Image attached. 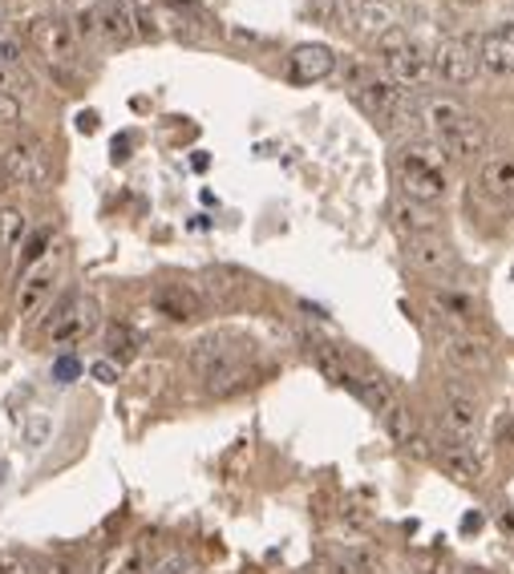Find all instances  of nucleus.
Returning <instances> with one entry per match:
<instances>
[{"instance_id": "9d476101", "label": "nucleus", "mask_w": 514, "mask_h": 574, "mask_svg": "<svg viewBox=\"0 0 514 574\" xmlns=\"http://www.w3.org/2000/svg\"><path fill=\"white\" fill-rule=\"evenodd\" d=\"M429 457H434L442 469H446L454 482H478L482 477V457L474 453V445L469 442H458V437H437L434 442V449H429Z\"/></svg>"}, {"instance_id": "bb28decb", "label": "nucleus", "mask_w": 514, "mask_h": 574, "mask_svg": "<svg viewBox=\"0 0 514 574\" xmlns=\"http://www.w3.org/2000/svg\"><path fill=\"white\" fill-rule=\"evenodd\" d=\"M17 122H21V98L0 93V130H12Z\"/></svg>"}, {"instance_id": "2eb2a0df", "label": "nucleus", "mask_w": 514, "mask_h": 574, "mask_svg": "<svg viewBox=\"0 0 514 574\" xmlns=\"http://www.w3.org/2000/svg\"><path fill=\"white\" fill-rule=\"evenodd\" d=\"M409 259H414V267H422L425 276H437V279L458 276V255L449 251L437 235H429V239H409Z\"/></svg>"}, {"instance_id": "f3484780", "label": "nucleus", "mask_w": 514, "mask_h": 574, "mask_svg": "<svg viewBox=\"0 0 514 574\" xmlns=\"http://www.w3.org/2000/svg\"><path fill=\"white\" fill-rule=\"evenodd\" d=\"M93 21H98V37H106L110 44H126L135 41V12L122 9V4H113V0H106L98 12H93Z\"/></svg>"}, {"instance_id": "f03ea898", "label": "nucleus", "mask_w": 514, "mask_h": 574, "mask_svg": "<svg viewBox=\"0 0 514 574\" xmlns=\"http://www.w3.org/2000/svg\"><path fill=\"white\" fill-rule=\"evenodd\" d=\"M397 182H402L409 202H442L446 199V150L429 142H409L397 158Z\"/></svg>"}, {"instance_id": "79ce46f5", "label": "nucleus", "mask_w": 514, "mask_h": 574, "mask_svg": "<svg viewBox=\"0 0 514 574\" xmlns=\"http://www.w3.org/2000/svg\"><path fill=\"white\" fill-rule=\"evenodd\" d=\"M462 4H482V0H462Z\"/></svg>"}, {"instance_id": "6ab92c4d", "label": "nucleus", "mask_w": 514, "mask_h": 574, "mask_svg": "<svg viewBox=\"0 0 514 574\" xmlns=\"http://www.w3.org/2000/svg\"><path fill=\"white\" fill-rule=\"evenodd\" d=\"M49 287H53V259H46V264L37 267V271H29L21 284V296H17V308H21V316H29L33 308H41V299L49 296Z\"/></svg>"}, {"instance_id": "a878e982", "label": "nucleus", "mask_w": 514, "mask_h": 574, "mask_svg": "<svg viewBox=\"0 0 514 574\" xmlns=\"http://www.w3.org/2000/svg\"><path fill=\"white\" fill-rule=\"evenodd\" d=\"M49 433H53V420H49L46 413H37V417L29 420V425H24V442L33 445V449H41V445H46Z\"/></svg>"}, {"instance_id": "f8f14e48", "label": "nucleus", "mask_w": 514, "mask_h": 574, "mask_svg": "<svg viewBox=\"0 0 514 574\" xmlns=\"http://www.w3.org/2000/svg\"><path fill=\"white\" fill-rule=\"evenodd\" d=\"M442 348H446L449 365L466 368V373H486L494 360L491 340H482L474 331H446V336H442Z\"/></svg>"}, {"instance_id": "ddd939ff", "label": "nucleus", "mask_w": 514, "mask_h": 574, "mask_svg": "<svg viewBox=\"0 0 514 574\" xmlns=\"http://www.w3.org/2000/svg\"><path fill=\"white\" fill-rule=\"evenodd\" d=\"M478 66L491 73H514V21L486 29L478 41Z\"/></svg>"}, {"instance_id": "5701e85b", "label": "nucleus", "mask_w": 514, "mask_h": 574, "mask_svg": "<svg viewBox=\"0 0 514 574\" xmlns=\"http://www.w3.org/2000/svg\"><path fill=\"white\" fill-rule=\"evenodd\" d=\"M380 425H385V433H389V437H393L397 445H402V449H405L409 442H414V420H409V413H405L402 400H393L389 409L380 413Z\"/></svg>"}, {"instance_id": "b1692460", "label": "nucleus", "mask_w": 514, "mask_h": 574, "mask_svg": "<svg viewBox=\"0 0 514 574\" xmlns=\"http://www.w3.org/2000/svg\"><path fill=\"white\" fill-rule=\"evenodd\" d=\"M24 235V215L12 207H0V251H9V247L21 244Z\"/></svg>"}, {"instance_id": "c756f323", "label": "nucleus", "mask_w": 514, "mask_h": 574, "mask_svg": "<svg viewBox=\"0 0 514 574\" xmlns=\"http://www.w3.org/2000/svg\"><path fill=\"white\" fill-rule=\"evenodd\" d=\"M0 574H33V566L24 563L21 554H12V551H0Z\"/></svg>"}, {"instance_id": "39448f33", "label": "nucleus", "mask_w": 514, "mask_h": 574, "mask_svg": "<svg viewBox=\"0 0 514 574\" xmlns=\"http://www.w3.org/2000/svg\"><path fill=\"white\" fill-rule=\"evenodd\" d=\"M24 33L49 66L66 69L78 61V33H73V21H66V17H37V21H29Z\"/></svg>"}, {"instance_id": "4be33fe9", "label": "nucleus", "mask_w": 514, "mask_h": 574, "mask_svg": "<svg viewBox=\"0 0 514 574\" xmlns=\"http://www.w3.org/2000/svg\"><path fill=\"white\" fill-rule=\"evenodd\" d=\"M207 284H202V291H211L215 299H224V304H235V299L247 291V276H239V271H231V267H215V271H207Z\"/></svg>"}, {"instance_id": "dca6fc26", "label": "nucleus", "mask_w": 514, "mask_h": 574, "mask_svg": "<svg viewBox=\"0 0 514 574\" xmlns=\"http://www.w3.org/2000/svg\"><path fill=\"white\" fill-rule=\"evenodd\" d=\"M482 190L498 202L514 199V150H503V155H491L482 162Z\"/></svg>"}, {"instance_id": "9b49d317", "label": "nucleus", "mask_w": 514, "mask_h": 574, "mask_svg": "<svg viewBox=\"0 0 514 574\" xmlns=\"http://www.w3.org/2000/svg\"><path fill=\"white\" fill-rule=\"evenodd\" d=\"M437 146H442L449 158H482L486 146H491V133H486V122H482L478 113H466V118L449 126L446 133H437Z\"/></svg>"}, {"instance_id": "1a4fd4ad", "label": "nucleus", "mask_w": 514, "mask_h": 574, "mask_svg": "<svg viewBox=\"0 0 514 574\" xmlns=\"http://www.w3.org/2000/svg\"><path fill=\"white\" fill-rule=\"evenodd\" d=\"M442 425H446L449 437L474 442L478 437V400L469 397L466 388L446 385V393H442Z\"/></svg>"}, {"instance_id": "423d86ee", "label": "nucleus", "mask_w": 514, "mask_h": 574, "mask_svg": "<svg viewBox=\"0 0 514 574\" xmlns=\"http://www.w3.org/2000/svg\"><path fill=\"white\" fill-rule=\"evenodd\" d=\"M93 328H98V304L90 296H78V291H69L53 308V316L46 320V331L53 344H78Z\"/></svg>"}, {"instance_id": "ea45409f", "label": "nucleus", "mask_w": 514, "mask_h": 574, "mask_svg": "<svg viewBox=\"0 0 514 574\" xmlns=\"http://www.w3.org/2000/svg\"><path fill=\"white\" fill-rule=\"evenodd\" d=\"M462 574H491V571H474V566H469V571H462Z\"/></svg>"}, {"instance_id": "72a5a7b5", "label": "nucleus", "mask_w": 514, "mask_h": 574, "mask_svg": "<svg viewBox=\"0 0 514 574\" xmlns=\"http://www.w3.org/2000/svg\"><path fill=\"white\" fill-rule=\"evenodd\" d=\"M462 531H482V514H478V509H474V514H466V518H462Z\"/></svg>"}, {"instance_id": "393cba45", "label": "nucleus", "mask_w": 514, "mask_h": 574, "mask_svg": "<svg viewBox=\"0 0 514 574\" xmlns=\"http://www.w3.org/2000/svg\"><path fill=\"white\" fill-rule=\"evenodd\" d=\"M146 574H195V558H190V554H182V551L162 554V558H155V563H150V571H146Z\"/></svg>"}, {"instance_id": "4c0bfd02", "label": "nucleus", "mask_w": 514, "mask_h": 574, "mask_svg": "<svg viewBox=\"0 0 514 574\" xmlns=\"http://www.w3.org/2000/svg\"><path fill=\"white\" fill-rule=\"evenodd\" d=\"M4 482H9V465L0 462V486H4Z\"/></svg>"}, {"instance_id": "a211bd4d", "label": "nucleus", "mask_w": 514, "mask_h": 574, "mask_svg": "<svg viewBox=\"0 0 514 574\" xmlns=\"http://www.w3.org/2000/svg\"><path fill=\"white\" fill-rule=\"evenodd\" d=\"M33 81H29V69H24L21 61V44L17 41H0V93H21V89H29Z\"/></svg>"}, {"instance_id": "58836bf2", "label": "nucleus", "mask_w": 514, "mask_h": 574, "mask_svg": "<svg viewBox=\"0 0 514 574\" xmlns=\"http://www.w3.org/2000/svg\"><path fill=\"white\" fill-rule=\"evenodd\" d=\"M357 4H385V0H357Z\"/></svg>"}, {"instance_id": "e433bc0d", "label": "nucleus", "mask_w": 514, "mask_h": 574, "mask_svg": "<svg viewBox=\"0 0 514 574\" xmlns=\"http://www.w3.org/2000/svg\"><path fill=\"white\" fill-rule=\"evenodd\" d=\"M9 187H12V182H9V175H4V162H0V195H4Z\"/></svg>"}, {"instance_id": "0eeeda50", "label": "nucleus", "mask_w": 514, "mask_h": 574, "mask_svg": "<svg viewBox=\"0 0 514 574\" xmlns=\"http://www.w3.org/2000/svg\"><path fill=\"white\" fill-rule=\"evenodd\" d=\"M0 162H4V175H9L12 187H46L49 182L46 142H37V138H17V142H9V150L0 155Z\"/></svg>"}, {"instance_id": "a19ab883", "label": "nucleus", "mask_w": 514, "mask_h": 574, "mask_svg": "<svg viewBox=\"0 0 514 574\" xmlns=\"http://www.w3.org/2000/svg\"><path fill=\"white\" fill-rule=\"evenodd\" d=\"M0 24H4V0H0Z\"/></svg>"}, {"instance_id": "4468645a", "label": "nucleus", "mask_w": 514, "mask_h": 574, "mask_svg": "<svg viewBox=\"0 0 514 574\" xmlns=\"http://www.w3.org/2000/svg\"><path fill=\"white\" fill-rule=\"evenodd\" d=\"M336 69V57L328 44H296L288 57V78L308 86V81H325Z\"/></svg>"}, {"instance_id": "7c9ffc66", "label": "nucleus", "mask_w": 514, "mask_h": 574, "mask_svg": "<svg viewBox=\"0 0 514 574\" xmlns=\"http://www.w3.org/2000/svg\"><path fill=\"white\" fill-rule=\"evenodd\" d=\"M78 373H81V365L73 360V356H66V360H57V365H53V376L61 380V385H69V380H73Z\"/></svg>"}, {"instance_id": "2f4dec72", "label": "nucleus", "mask_w": 514, "mask_h": 574, "mask_svg": "<svg viewBox=\"0 0 514 574\" xmlns=\"http://www.w3.org/2000/svg\"><path fill=\"white\" fill-rule=\"evenodd\" d=\"M494 437H498V445H514V413H506V417L498 420Z\"/></svg>"}, {"instance_id": "7ed1b4c3", "label": "nucleus", "mask_w": 514, "mask_h": 574, "mask_svg": "<svg viewBox=\"0 0 514 574\" xmlns=\"http://www.w3.org/2000/svg\"><path fill=\"white\" fill-rule=\"evenodd\" d=\"M377 57L385 73H389L393 86L402 89H425L434 81V61H429V49H425L417 37H409L405 29H385L377 37Z\"/></svg>"}, {"instance_id": "412c9836", "label": "nucleus", "mask_w": 514, "mask_h": 574, "mask_svg": "<svg viewBox=\"0 0 514 574\" xmlns=\"http://www.w3.org/2000/svg\"><path fill=\"white\" fill-rule=\"evenodd\" d=\"M155 304L167 311L170 320H190V316L199 311V296H195V291H187V287H179V284L162 287V291L155 296Z\"/></svg>"}, {"instance_id": "cd10ccee", "label": "nucleus", "mask_w": 514, "mask_h": 574, "mask_svg": "<svg viewBox=\"0 0 514 574\" xmlns=\"http://www.w3.org/2000/svg\"><path fill=\"white\" fill-rule=\"evenodd\" d=\"M110 348H113V356H135V336H130V328H110Z\"/></svg>"}, {"instance_id": "c85d7f7f", "label": "nucleus", "mask_w": 514, "mask_h": 574, "mask_svg": "<svg viewBox=\"0 0 514 574\" xmlns=\"http://www.w3.org/2000/svg\"><path fill=\"white\" fill-rule=\"evenodd\" d=\"M46 247H49V231H37L29 244H24V255H21V267H29V264H37L41 255H46Z\"/></svg>"}, {"instance_id": "6e6552de", "label": "nucleus", "mask_w": 514, "mask_h": 574, "mask_svg": "<svg viewBox=\"0 0 514 574\" xmlns=\"http://www.w3.org/2000/svg\"><path fill=\"white\" fill-rule=\"evenodd\" d=\"M429 61H434V78L449 81V86H469L482 69L478 49L469 41H458V37H449V41H442L437 49H429Z\"/></svg>"}, {"instance_id": "aec40b11", "label": "nucleus", "mask_w": 514, "mask_h": 574, "mask_svg": "<svg viewBox=\"0 0 514 574\" xmlns=\"http://www.w3.org/2000/svg\"><path fill=\"white\" fill-rule=\"evenodd\" d=\"M393 215H397V227H402L409 239H429V235H437V219L422 207V202L405 199L402 207L393 210Z\"/></svg>"}, {"instance_id": "c9c22d12", "label": "nucleus", "mask_w": 514, "mask_h": 574, "mask_svg": "<svg viewBox=\"0 0 514 574\" xmlns=\"http://www.w3.org/2000/svg\"><path fill=\"white\" fill-rule=\"evenodd\" d=\"M498 526L514 534V509H503V514H498Z\"/></svg>"}, {"instance_id": "f704fd0d", "label": "nucleus", "mask_w": 514, "mask_h": 574, "mask_svg": "<svg viewBox=\"0 0 514 574\" xmlns=\"http://www.w3.org/2000/svg\"><path fill=\"white\" fill-rule=\"evenodd\" d=\"M113 4H122V9L138 12V9H150V0H113Z\"/></svg>"}, {"instance_id": "20e7f679", "label": "nucleus", "mask_w": 514, "mask_h": 574, "mask_svg": "<svg viewBox=\"0 0 514 574\" xmlns=\"http://www.w3.org/2000/svg\"><path fill=\"white\" fill-rule=\"evenodd\" d=\"M348 78H353V98L365 106V110L385 126H405V122H422V110H417V101L409 98V89L393 86L389 78H380L373 69H348Z\"/></svg>"}, {"instance_id": "473e14b6", "label": "nucleus", "mask_w": 514, "mask_h": 574, "mask_svg": "<svg viewBox=\"0 0 514 574\" xmlns=\"http://www.w3.org/2000/svg\"><path fill=\"white\" fill-rule=\"evenodd\" d=\"M90 373H93V376H98V380H106V385H110L113 376H118V373H113V365H106V360H98V365H93V368H90Z\"/></svg>"}, {"instance_id": "f257e3e1", "label": "nucleus", "mask_w": 514, "mask_h": 574, "mask_svg": "<svg viewBox=\"0 0 514 574\" xmlns=\"http://www.w3.org/2000/svg\"><path fill=\"white\" fill-rule=\"evenodd\" d=\"M187 365L211 397H231V393L251 385V376H256V368H251V344L235 340L227 331L199 336V340L190 344Z\"/></svg>"}]
</instances>
